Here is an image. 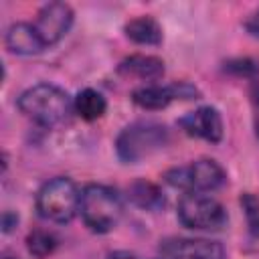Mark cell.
<instances>
[{"instance_id":"15","label":"cell","mask_w":259,"mask_h":259,"mask_svg":"<svg viewBox=\"0 0 259 259\" xmlns=\"http://www.w3.org/2000/svg\"><path fill=\"white\" fill-rule=\"evenodd\" d=\"M73 105H75V111L79 113V117L85 119V121H95V119H99V117L105 113V109H107L105 97H103L99 91L91 89V87L79 91L77 97H75V101H73Z\"/></svg>"},{"instance_id":"6","label":"cell","mask_w":259,"mask_h":259,"mask_svg":"<svg viewBox=\"0 0 259 259\" xmlns=\"http://www.w3.org/2000/svg\"><path fill=\"white\" fill-rule=\"evenodd\" d=\"M178 221L186 229L219 231L227 223V210L212 196L202 192H186L178 200Z\"/></svg>"},{"instance_id":"11","label":"cell","mask_w":259,"mask_h":259,"mask_svg":"<svg viewBox=\"0 0 259 259\" xmlns=\"http://www.w3.org/2000/svg\"><path fill=\"white\" fill-rule=\"evenodd\" d=\"M132 99L142 109H164L170 101L180 99L178 95V83L174 85H144L132 93Z\"/></svg>"},{"instance_id":"14","label":"cell","mask_w":259,"mask_h":259,"mask_svg":"<svg viewBox=\"0 0 259 259\" xmlns=\"http://www.w3.org/2000/svg\"><path fill=\"white\" fill-rule=\"evenodd\" d=\"M127 198L132 204L144 210H160L164 206V194L162 190L148 182V180H136L127 186Z\"/></svg>"},{"instance_id":"9","label":"cell","mask_w":259,"mask_h":259,"mask_svg":"<svg viewBox=\"0 0 259 259\" xmlns=\"http://www.w3.org/2000/svg\"><path fill=\"white\" fill-rule=\"evenodd\" d=\"M180 125L182 130L192 136V138H202L206 142H221L223 138V119H221V113L210 107V105H204V107H198L190 113H186L182 119H180Z\"/></svg>"},{"instance_id":"21","label":"cell","mask_w":259,"mask_h":259,"mask_svg":"<svg viewBox=\"0 0 259 259\" xmlns=\"http://www.w3.org/2000/svg\"><path fill=\"white\" fill-rule=\"evenodd\" d=\"M2 259H16V257H12V255H4Z\"/></svg>"},{"instance_id":"8","label":"cell","mask_w":259,"mask_h":259,"mask_svg":"<svg viewBox=\"0 0 259 259\" xmlns=\"http://www.w3.org/2000/svg\"><path fill=\"white\" fill-rule=\"evenodd\" d=\"M164 259H225V249L210 239H166L160 245Z\"/></svg>"},{"instance_id":"19","label":"cell","mask_w":259,"mask_h":259,"mask_svg":"<svg viewBox=\"0 0 259 259\" xmlns=\"http://www.w3.org/2000/svg\"><path fill=\"white\" fill-rule=\"evenodd\" d=\"M105 259H136V255L130 253V251H113V253H109Z\"/></svg>"},{"instance_id":"20","label":"cell","mask_w":259,"mask_h":259,"mask_svg":"<svg viewBox=\"0 0 259 259\" xmlns=\"http://www.w3.org/2000/svg\"><path fill=\"white\" fill-rule=\"evenodd\" d=\"M251 28H253V30H255V32L259 34V14L255 16V20H253V24H251Z\"/></svg>"},{"instance_id":"18","label":"cell","mask_w":259,"mask_h":259,"mask_svg":"<svg viewBox=\"0 0 259 259\" xmlns=\"http://www.w3.org/2000/svg\"><path fill=\"white\" fill-rule=\"evenodd\" d=\"M18 223V214L12 212V210H4L2 212V231L4 233H10Z\"/></svg>"},{"instance_id":"4","label":"cell","mask_w":259,"mask_h":259,"mask_svg":"<svg viewBox=\"0 0 259 259\" xmlns=\"http://www.w3.org/2000/svg\"><path fill=\"white\" fill-rule=\"evenodd\" d=\"M81 204V192L71 178L59 176L40 186L36 194V210L53 223H69Z\"/></svg>"},{"instance_id":"17","label":"cell","mask_w":259,"mask_h":259,"mask_svg":"<svg viewBox=\"0 0 259 259\" xmlns=\"http://www.w3.org/2000/svg\"><path fill=\"white\" fill-rule=\"evenodd\" d=\"M241 206H243L245 217H247L249 233L259 239V198L255 194H251V192H245L241 196Z\"/></svg>"},{"instance_id":"1","label":"cell","mask_w":259,"mask_h":259,"mask_svg":"<svg viewBox=\"0 0 259 259\" xmlns=\"http://www.w3.org/2000/svg\"><path fill=\"white\" fill-rule=\"evenodd\" d=\"M73 107L75 105H73L69 93L51 83L32 85L18 97V109L28 119H32L34 123L45 125V127L63 123L69 117Z\"/></svg>"},{"instance_id":"7","label":"cell","mask_w":259,"mask_h":259,"mask_svg":"<svg viewBox=\"0 0 259 259\" xmlns=\"http://www.w3.org/2000/svg\"><path fill=\"white\" fill-rule=\"evenodd\" d=\"M73 24V8L65 2H51L42 6L38 12V18L34 22V28L45 42V47H51L59 42Z\"/></svg>"},{"instance_id":"22","label":"cell","mask_w":259,"mask_h":259,"mask_svg":"<svg viewBox=\"0 0 259 259\" xmlns=\"http://www.w3.org/2000/svg\"><path fill=\"white\" fill-rule=\"evenodd\" d=\"M257 138H259V123H257Z\"/></svg>"},{"instance_id":"5","label":"cell","mask_w":259,"mask_h":259,"mask_svg":"<svg viewBox=\"0 0 259 259\" xmlns=\"http://www.w3.org/2000/svg\"><path fill=\"white\" fill-rule=\"evenodd\" d=\"M164 178L170 186L180 188L184 192H210L225 184L227 174L219 162L202 158L186 166L170 168L164 174Z\"/></svg>"},{"instance_id":"10","label":"cell","mask_w":259,"mask_h":259,"mask_svg":"<svg viewBox=\"0 0 259 259\" xmlns=\"http://www.w3.org/2000/svg\"><path fill=\"white\" fill-rule=\"evenodd\" d=\"M6 47L16 55H36L45 49V42L40 40L34 24L16 22L6 32Z\"/></svg>"},{"instance_id":"12","label":"cell","mask_w":259,"mask_h":259,"mask_svg":"<svg viewBox=\"0 0 259 259\" xmlns=\"http://www.w3.org/2000/svg\"><path fill=\"white\" fill-rule=\"evenodd\" d=\"M117 71L127 77H138L144 81H158L164 75V61L152 55H132L119 63Z\"/></svg>"},{"instance_id":"3","label":"cell","mask_w":259,"mask_h":259,"mask_svg":"<svg viewBox=\"0 0 259 259\" xmlns=\"http://www.w3.org/2000/svg\"><path fill=\"white\" fill-rule=\"evenodd\" d=\"M168 144V130L156 121H136L123 127L115 140V152L119 160L136 164Z\"/></svg>"},{"instance_id":"13","label":"cell","mask_w":259,"mask_h":259,"mask_svg":"<svg viewBox=\"0 0 259 259\" xmlns=\"http://www.w3.org/2000/svg\"><path fill=\"white\" fill-rule=\"evenodd\" d=\"M125 36L138 45H160L162 42V28L160 24L152 18V16H138V18H132L125 26Z\"/></svg>"},{"instance_id":"2","label":"cell","mask_w":259,"mask_h":259,"mask_svg":"<svg viewBox=\"0 0 259 259\" xmlns=\"http://www.w3.org/2000/svg\"><path fill=\"white\" fill-rule=\"evenodd\" d=\"M79 212L93 233H107L119 223L123 204L117 190L105 184H87L81 190Z\"/></svg>"},{"instance_id":"16","label":"cell","mask_w":259,"mask_h":259,"mask_svg":"<svg viewBox=\"0 0 259 259\" xmlns=\"http://www.w3.org/2000/svg\"><path fill=\"white\" fill-rule=\"evenodd\" d=\"M26 249H28V253L32 257L45 259L57 249V237L53 233H49V231L36 229L26 237Z\"/></svg>"}]
</instances>
